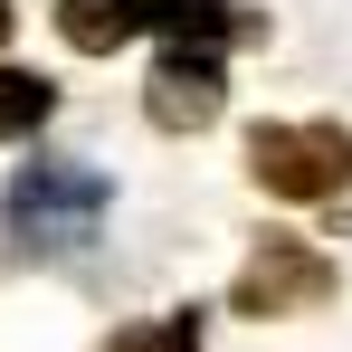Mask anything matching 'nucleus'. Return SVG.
Returning <instances> with one entry per match:
<instances>
[{
    "label": "nucleus",
    "instance_id": "2",
    "mask_svg": "<svg viewBox=\"0 0 352 352\" xmlns=\"http://www.w3.org/2000/svg\"><path fill=\"white\" fill-rule=\"evenodd\" d=\"M248 181H257L267 200H295V210L343 200L352 190V124H333V115L257 124V133H248Z\"/></svg>",
    "mask_w": 352,
    "mask_h": 352
},
{
    "label": "nucleus",
    "instance_id": "1",
    "mask_svg": "<svg viewBox=\"0 0 352 352\" xmlns=\"http://www.w3.org/2000/svg\"><path fill=\"white\" fill-rule=\"evenodd\" d=\"M105 210H115V190L96 162H19L0 190V229L19 238V257H76L105 229Z\"/></svg>",
    "mask_w": 352,
    "mask_h": 352
},
{
    "label": "nucleus",
    "instance_id": "8",
    "mask_svg": "<svg viewBox=\"0 0 352 352\" xmlns=\"http://www.w3.org/2000/svg\"><path fill=\"white\" fill-rule=\"evenodd\" d=\"M48 115H58V86L38 67H0V143H29Z\"/></svg>",
    "mask_w": 352,
    "mask_h": 352
},
{
    "label": "nucleus",
    "instance_id": "3",
    "mask_svg": "<svg viewBox=\"0 0 352 352\" xmlns=\"http://www.w3.org/2000/svg\"><path fill=\"white\" fill-rule=\"evenodd\" d=\"M333 286H343V267L314 248V238H257V257L229 276V314H248V324H286V314H314V305H333Z\"/></svg>",
    "mask_w": 352,
    "mask_h": 352
},
{
    "label": "nucleus",
    "instance_id": "7",
    "mask_svg": "<svg viewBox=\"0 0 352 352\" xmlns=\"http://www.w3.org/2000/svg\"><path fill=\"white\" fill-rule=\"evenodd\" d=\"M200 343H210V314L200 305H172V314H143V324L105 333V352H200Z\"/></svg>",
    "mask_w": 352,
    "mask_h": 352
},
{
    "label": "nucleus",
    "instance_id": "5",
    "mask_svg": "<svg viewBox=\"0 0 352 352\" xmlns=\"http://www.w3.org/2000/svg\"><path fill=\"white\" fill-rule=\"evenodd\" d=\"M143 29H162L172 48H229V38H267V10H248V0H143Z\"/></svg>",
    "mask_w": 352,
    "mask_h": 352
},
{
    "label": "nucleus",
    "instance_id": "9",
    "mask_svg": "<svg viewBox=\"0 0 352 352\" xmlns=\"http://www.w3.org/2000/svg\"><path fill=\"white\" fill-rule=\"evenodd\" d=\"M10 29H19V10H10V0H0V38H10Z\"/></svg>",
    "mask_w": 352,
    "mask_h": 352
},
{
    "label": "nucleus",
    "instance_id": "4",
    "mask_svg": "<svg viewBox=\"0 0 352 352\" xmlns=\"http://www.w3.org/2000/svg\"><path fill=\"white\" fill-rule=\"evenodd\" d=\"M143 115H153V133H210V124L229 115L219 48H162L153 76H143Z\"/></svg>",
    "mask_w": 352,
    "mask_h": 352
},
{
    "label": "nucleus",
    "instance_id": "6",
    "mask_svg": "<svg viewBox=\"0 0 352 352\" xmlns=\"http://www.w3.org/2000/svg\"><path fill=\"white\" fill-rule=\"evenodd\" d=\"M58 38L76 58H115L124 38H143V0H58Z\"/></svg>",
    "mask_w": 352,
    "mask_h": 352
}]
</instances>
